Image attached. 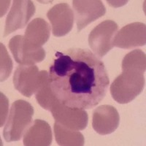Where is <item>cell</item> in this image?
<instances>
[{"instance_id": "cell-3", "label": "cell", "mask_w": 146, "mask_h": 146, "mask_svg": "<svg viewBox=\"0 0 146 146\" xmlns=\"http://www.w3.org/2000/svg\"><path fill=\"white\" fill-rule=\"evenodd\" d=\"M33 115L34 108L29 102L22 100L14 102L3 131L6 142L20 140L32 125Z\"/></svg>"}, {"instance_id": "cell-19", "label": "cell", "mask_w": 146, "mask_h": 146, "mask_svg": "<svg viewBox=\"0 0 146 146\" xmlns=\"http://www.w3.org/2000/svg\"><path fill=\"white\" fill-rule=\"evenodd\" d=\"M8 112V100L7 97L1 93V126H2L5 123Z\"/></svg>"}, {"instance_id": "cell-17", "label": "cell", "mask_w": 146, "mask_h": 146, "mask_svg": "<svg viewBox=\"0 0 146 146\" xmlns=\"http://www.w3.org/2000/svg\"><path fill=\"white\" fill-rule=\"evenodd\" d=\"M145 54L141 50L137 49L127 53L122 61V70H135L145 73L146 70Z\"/></svg>"}, {"instance_id": "cell-13", "label": "cell", "mask_w": 146, "mask_h": 146, "mask_svg": "<svg viewBox=\"0 0 146 146\" xmlns=\"http://www.w3.org/2000/svg\"><path fill=\"white\" fill-rule=\"evenodd\" d=\"M50 35V27L48 22L41 18H36L27 26L23 40L27 46L38 50L48 42Z\"/></svg>"}, {"instance_id": "cell-16", "label": "cell", "mask_w": 146, "mask_h": 146, "mask_svg": "<svg viewBox=\"0 0 146 146\" xmlns=\"http://www.w3.org/2000/svg\"><path fill=\"white\" fill-rule=\"evenodd\" d=\"M54 134L56 141L62 146H82L84 145L85 139L83 134L79 131H72L54 123Z\"/></svg>"}, {"instance_id": "cell-9", "label": "cell", "mask_w": 146, "mask_h": 146, "mask_svg": "<svg viewBox=\"0 0 146 146\" xmlns=\"http://www.w3.org/2000/svg\"><path fill=\"white\" fill-rule=\"evenodd\" d=\"M40 83V74L36 65H19L13 76V84L15 89L22 95L31 97L35 94Z\"/></svg>"}, {"instance_id": "cell-11", "label": "cell", "mask_w": 146, "mask_h": 146, "mask_svg": "<svg viewBox=\"0 0 146 146\" xmlns=\"http://www.w3.org/2000/svg\"><path fill=\"white\" fill-rule=\"evenodd\" d=\"M120 116L116 108L108 105H101L93 112L92 126L100 135H110L119 126Z\"/></svg>"}, {"instance_id": "cell-8", "label": "cell", "mask_w": 146, "mask_h": 146, "mask_svg": "<svg viewBox=\"0 0 146 146\" xmlns=\"http://www.w3.org/2000/svg\"><path fill=\"white\" fill-rule=\"evenodd\" d=\"M146 27L140 22L125 26L117 32L113 39V46L123 49H131L145 45Z\"/></svg>"}, {"instance_id": "cell-2", "label": "cell", "mask_w": 146, "mask_h": 146, "mask_svg": "<svg viewBox=\"0 0 146 146\" xmlns=\"http://www.w3.org/2000/svg\"><path fill=\"white\" fill-rule=\"evenodd\" d=\"M145 84L144 73L138 70H126L115 79L110 91L115 101L119 104H128L141 93Z\"/></svg>"}, {"instance_id": "cell-7", "label": "cell", "mask_w": 146, "mask_h": 146, "mask_svg": "<svg viewBox=\"0 0 146 146\" xmlns=\"http://www.w3.org/2000/svg\"><path fill=\"white\" fill-rule=\"evenodd\" d=\"M72 5L78 32L106 13L105 5L99 0H75Z\"/></svg>"}, {"instance_id": "cell-6", "label": "cell", "mask_w": 146, "mask_h": 146, "mask_svg": "<svg viewBox=\"0 0 146 146\" xmlns=\"http://www.w3.org/2000/svg\"><path fill=\"white\" fill-rule=\"evenodd\" d=\"M35 11L36 7L32 1H13L5 21L4 36L5 37L16 30L24 28L35 15Z\"/></svg>"}, {"instance_id": "cell-10", "label": "cell", "mask_w": 146, "mask_h": 146, "mask_svg": "<svg viewBox=\"0 0 146 146\" xmlns=\"http://www.w3.org/2000/svg\"><path fill=\"white\" fill-rule=\"evenodd\" d=\"M51 23L52 32L55 36H63L70 33L74 24V13L70 5L59 3L53 6L47 13Z\"/></svg>"}, {"instance_id": "cell-15", "label": "cell", "mask_w": 146, "mask_h": 146, "mask_svg": "<svg viewBox=\"0 0 146 146\" xmlns=\"http://www.w3.org/2000/svg\"><path fill=\"white\" fill-rule=\"evenodd\" d=\"M40 83L35 92V98L39 105L43 109L50 111L53 105L58 102L50 88L49 72L45 70L40 72Z\"/></svg>"}, {"instance_id": "cell-5", "label": "cell", "mask_w": 146, "mask_h": 146, "mask_svg": "<svg viewBox=\"0 0 146 146\" xmlns=\"http://www.w3.org/2000/svg\"><path fill=\"white\" fill-rule=\"evenodd\" d=\"M50 112L55 122L72 131H82L88 125V115L85 110L69 107L58 101Z\"/></svg>"}, {"instance_id": "cell-14", "label": "cell", "mask_w": 146, "mask_h": 146, "mask_svg": "<svg viewBox=\"0 0 146 146\" xmlns=\"http://www.w3.org/2000/svg\"><path fill=\"white\" fill-rule=\"evenodd\" d=\"M26 146H48L52 143V131L48 122L36 119L23 137Z\"/></svg>"}, {"instance_id": "cell-12", "label": "cell", "mask_w": 146, "mask_h": 146, "mask_svg": "<svg viewBox=\"0 0 146 146\" xmlns=\"http://www.w3.org/2000/svg\"><path fill=\"white\" fill-rule=\"evenodd\" d=\"M9 48L15 62L21 65L32 66L42 62L45 58L43 48L35 50L26 45L23 35L14 36L9 42Z\"/></svg>"}, {"instance_id": "cell-4", "label": "cell", "mask_w": 146, "mask_h": 146, "mask_svg": "<svg viewBox=\"0 0 146 146\" xmlns=\"http://www.w3.org/2000/svg\"><path fill=\"white\" fill-rule=\"evenodd\" d=\"M118 24L111 20L100 23L91 32L88 44L96 56L102 58L113 48V39L118 32Z\"/></svg>"}, {"instance_id": "cell-1", "label": "cell", "mask_w": 146, "mask_h": 146, "mask_svg": "<svg viewBox=\"0 0 146 146\" xmlns=\"http://www.w3.org/2000/svg\"><path fill=\"white\" fill-rule=\"evenodd\" d=\"M49 82L60 102L83 110L94 108L105 98L110 84L104 63L87 49L56 52Z\"/></svg>"}, {"instance_id": "cell-18", "label": "cell", "mask_w": 146, "mask_h": 146, "mask_svg": "<svg viewBox=\"0 0 146 146\" xmlns=\"http://www.w3.org/2000/svg\"><path fill=\"white\" fill-rule=\"evenodd\" d=\"M13 70V62L5 45L1 43V82L10 77Z\"/></svg>"}]
</instances>
